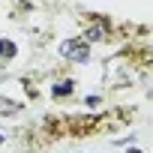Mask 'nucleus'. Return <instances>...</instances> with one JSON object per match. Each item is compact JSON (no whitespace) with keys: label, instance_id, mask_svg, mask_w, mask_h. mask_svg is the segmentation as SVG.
<instances>
[{"label":"nucleus","instance_id":"obj_1","mask_svg":"<svg viewBox=\"0 0 153 153\" xmlns=\"http://www.w3.org/2000/svg\"><path fill=\"white\" fill-rule=\"evenodd\" d=\"M60 54H63L66 60H75V63H84V60L90 57V45H87L84 39H66V42L60 45Z\"/></svg>","mask_w":153,"mask_h":153},{"label":"nucleus","instance_id":"obj_2","mask_svg":"<svg viewBox=\"0 0 153 153\" xmlns=\"http://www.w3.org/2000/svg\"><path fill=\"white\" fill-rule=\"evenodd\" d=\"M21 111V105L15 102V99H9V96H3V93H0V114H3V117H9V114H18Z\"/></svg>","mask_w":153,"mask_h":153},{"label":"nucleus","instance_id":"obj_3","mask_svg":"<svg viewBox=\"0 0 153 153\" xmlns=\"http://www.w3.org/2000/svg\"><path fill=\"white\" fill-rule=\"evenodd\" d=\"M0 57H3V60L15 57V45H12L9 39H0Z\"/></svg>","mask_w":153,"mask_h":153},{"label":"nucleus","instance_id":"obj_4","mask_svg":"<svg viewBox=\"0 0 153 153\" xmlns=\"http://www.w3.org/2000/svg\"><path fill=\"white\" fill-rule=\"evenodd\" d=\"M72 93V81H63V84H54V99L57 96H69Z\"/></svg>","mask_w":153,"mask_h":153},{"label":"nucleus","instance_id":"obj_5","mask_svg":"<svg viewBox=\"0 0 153 153\" xmlns=\"http://www.w3.org/2000/svg\"><path fill=\"white\" fill-rule=\"evenodd\" d=\"M129 153H141V150H129Z\"/></svg>","mask_w":153,"mask_h":153},{"label":"nucleus","instance_id":"obj_6","mask_svg":"<svg viewBox=\"0 0 153 153\" xmlns=\"http://www.w3.org/2000/svg\"><path fill=\"white\" fill-rule=\"evenodd\" d=\"M0 141H3V135H0Z\"/></svg>","mask_w":153,"mask_h":153}]
</instances>
